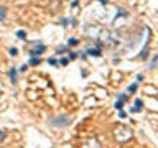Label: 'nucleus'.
Returning a JSON list of instances; mask_svg holds the SVG:
<instances>
[{
	"label": "nucleus",
	"mask_w": 158,
	"mask_h": 148,
	"mask_svg": "<svg viewBox=\"0 0 158 148\" xmlns=\"http://www.w3.org/2000/svg\"><path fill=\"white\" fill-rule=\"evenodd\" d=\"M10 81H12V84H16V81H18V79H16V69L15 68L10 69Z\"/></svg>",
	"instance_id": "423d86ee"
},
{
	"label": "nucleus",
	"mask_w": 158,
	"mask_h": 148,
	"mask_svg": "<svg viewBox=\"0 0 158 148\" xmlns=\"http://www.w3.org/2000/svg\"><path fill=\"white\" fill-rule=\"evenodd\" d=\"M142 100H140V99H137V100H135V107L134 109H132V112H140V110H142Z\"/></svg>",
	"instance_id": "0eeeda50"
},
{
	"label": "nucleus",
	"mask_w": 158,
	"mask_h": 148,
	"mask_svg": "<svg viewBox=\"0 0 158 148\" xmlns=\"http://www.w3.org/2000/svg\"><path fill=\"white\" fill-rule=\"evenodd\" d=\"M156 58H158V56L155 54V56H153V59H152V62H150V68H152V69H153V68H155V64H156Z\"/></svg>",
	"instance_id": "a211bd4d"
},
{
	"label": "nucleus",
	"mask_w": 158,
	"mask_h": 148,
	"mask_svg": "<svg viewBox=\"0 0 158 148\" xmlns=\"http://www.w3.org/2000/svg\"><path fill=\"white\" fill-rule=\"evenodd\" d=\"M48 62H50L51 66H58V59H54V58H53V56H51V58H50V59H48Z\"/></svg>",
	"instance_id": "dca6fc26"
},
{
	"label": "nucleus",
	"mask_w": 158,
	"mask_h": 148,
	"mask_svg": "<svg viewBox=\"0 0 158 148\" xmlns=\"http://www.w3.org/2000/svg\"><path fill=\"white\" fill-rule=\"evenodd\" d=\"M135 90H137V84H130L128 86V94H134Z\"/></svg>",
	"instance_id": "2eb2a0df"
},
{
	"label": "nucleus",
	"mask_w": 158,
	"mask_h": 148,
	"mask_svg": "<svg viewBox=\"0 0 158 148\" xmlns=\"http://www.w3.org/2000/svg\"><path fill=\"white\" fill-rule=\"evenodd\" d=\"M127 99H128V97H127V94H118V100H122V102H125V100H127Z\"/></svg>",
	"instance_id": "f3484780"
},
{
	"label": "nucleus",
	"mask_w": 158,
	"mask_h": 148,
	"mask_svg": "<svg viewBox=\"0 0 158 148\" xmlns=\"http://www.w3.org/2000/svg\"><path fill=\"white\" fill-rule=\"evenodd\" d=\"M146 58H148V51H143V53H142V59H146Z\"/></svg>",
	"instance_id": "4be33fe9"
},
{
	"label": "nucleus",
	"mask_w": 158,
	"mask_h": 148,
	"mask_svg": "<svg viewBox=\"0 0 158 148\" xmlns=\"http://www.w3.org/2000/svg\"><path fill=\"white\" fill-rule=\"evenodd\" d=\"M99 2H100V4H107V0H99Z\"/></svg>",
	"instance_id": "393cba45"
},
{
	"label": "nucleus",
	"mask_w": 158,
	"mask_h": 148,
	"mask_svg": "<svg viewBox=\"0 0 158 148\" xmlns=\"http://www.w3.org/2000/svg\"><path fill=\"white\" fill-rule=\"evenodd\" d=\"M58 64L59 66H68V64H69V58H61L58 61Z\"/></svg>",
	"instance_id": "9d476101"
},
{
	"label": "nucleus",
	"mask_w": 158,
	"mask_h": 148,
	"mask_svg": "<svg viewBox=\"0 0 158 148\" xmlns=\"http://www.w3.org/2000/svg\"><path fill=\"white\" fill-rule=\"evenodd\" d=\"M61 23H63V25H66V26H68V23H69V20H68V18H61Z\"/></svg>",
	"instance_id": "5701e85b"
},
{
	"label": "nucleus",
	"mask_w": 158,
	"mask_h": 148,
	"mask_svg": "<svg viewBox=\"0 0 158 148\" xmlns=\"http://www.w3.org/2000/svg\"><path fill=\"white\" fill-rule=\"evenodd\" d=\"M115 109H117V110H122L124 109V102L122 100H117V102H115Z\"/></svg>",
	"instance_id": "ddd939ff"
},
{
	"label": "nucleus",
	"mask_w": 158,
	"mask_h": 148,
	"mask_svg": "<svg viewBox=\"0 0 158 148\" xmlns=\"http://www.w3.org/2000/svg\"><path fill=\"white\" fill-rule=\"evenodd\" d=\"M8 53H10V56H13V58H15V56H18V50H16V48H10V50H8Z\"/></svg>",
	"instance_id": "f8f14e48"
},
{
	"label": "nucleus",
	"mask_w": 158,
	"mask_h": 148,
	"mask_svg": "<svg viewBox=\"0 0 158 148\" xmlns=\"http://www.w3.org/2000/svg\"><path fill=\"white\" fill-rule=\"evenodd\" d=\"M86 53L89 56H100V48H89Z\"/></svg>",
	"instance_id": "20e7f679"
},
{
	"label": "nucleus",
	"mask_w": 158,
	"mask_h": 148,
	"mask_svg": "<svg viewBox=\"0 0 158 148\" xmlns=\"http://www.w3.org/2000/svg\"><path fill=\"white\" fill-rule=\"evenodd\" d=\"M50 124L53 127H66V125L71 124V118L68 117V115H58V117H53L50 120Z\"/></svg>",
	"instance_id": "f03ea898"
},
{
	"label": "nucleus",
	"mask_w": 158,
	"mask_h": 148,
	"mask_svg": "<svg viewBox=\"0 0 158 148\" xmlns=\"http://www.w3.org/2000/svg\"><path fill=\"white\" fill-rule=\"evenodd\" d=\"M44 50H46V46L36 41V43H35V48L28 51V54H30V58H32V56H40L41 53H44Z\"/></svg>",
	"instance_id": "7ed1b4c3"
},
{
	"label": "nucleus",
	"mask_w": 158,
	"mask_h": 148,
	"mask_svg": "<svg viewBox=\"0 0 158 148\" xmlns=\"http://www.w3.org/2000/svg\"><path fill=\"white\" fill-rule=\"evenodd\" d=\"M16 36H18L20 40L26 41V31H25V30H18V31H16Z\"/></svg>",
	"instance_id": "6e6552de"
},
{
	"label": "nucleus",
	"mask_w": 158,
	"mask_h": 148,
	"mask_svg": "<svg viewBox=\"0 0 158 148\" xmlns=\"http://www.w3.org/2000/svg\"><path fill=\"white\" fill-rule=\"evenodd\" d=\"M68 44H69V46H76V44H79V40L78 38H69L68 40Z\"/></svg>",
	"instance_id": "9b49d317"
},
{
	"label": "nucleus",
	"mask_w": 158,
	"mask_h": 148,
	"mask_svg": "<svg viewBox=\"0 0 158 148\" xmlns=\"http://www.w3.org/2000/svg\"><path fill=\"white\" fill-rule=\"evenodd\" d=\"M68 53H69V59H76L78 58V54H76L74 51H68Z\"/></svg>",
	"instance_id": "aec40b11"
},
{
	"label": "nucleus",
	"mask_w": 158,
	"mask_h": 148,
	"mask_svg": "<svg viewBox=\"0 0 158 148\" xmlns=\"http://www.w3.org/2000/svg\"><path fill=\"white\" fill-rule=\"evenodd\" d=\"M5 16H7V8H5V7H0V22L5 20Z\"/></svg>",
	"instance_id": "1a4fd4ad"
},
{
	"label": "nucleus",
	"mask_w": 158,
	"mask_h": 148,
	"mask_svg": "<svg viewBox=\"0 0 158 148\" xmlns=\"http://www.w3.org/2000/svg\"><path fill=\"white\" fill-rule=\"evenodd\" d=\"M118 15H120V16H127V15H128V13H127V10H124V8H120V10H118Z\"/></svg>",
	"instance_id": "6ab92c4d"
},
{
	"label": "nucleus",
	"mask_w": 158,
	"mask_h": 148,
	"mask_svg": "<svg viewBox=\"0 0 158 148\" xmlns=\"http://www.w3.org/2000/svg\"><path fill=\"white\" fill-rule=\"evenodd\" d=\"M64 51H66V53H68V46H59L58 50H56V53H59V54H63Z\"/></svg>",
	"instance_id": "4468645a"
},
{
	"label": "nucleus",
	"mask_w": 158,
	"mask_h": 148,
	"mask_svg": "<svg viewBox=\"0 0 158 148\" xmlns=\"http://www.w3.org/2000/svg\"><path fill=\"white\" fill-rule=\"evenodd\" d=\"M40 62H41V58H40V56H32V59H30V62H28V66H38Z\"/></svg>",
	"instance_id": "39448f33"
},
{
	"label": "nucleus",
	"mask_w": 158,
	"mask_h": 148,
	"mask_svg": "<svg viewBox=\"0 0 158 148\" xmlns=\"http://www.w3.org/2000/svg\"><path fill=\"white\" fill-rule=\"evenodd\" d=\"M115 138L124 143V142H127V140L132 138V132L127 128V127H118V128L115 130Z\"/></svg>",
	"instance_id": "f257e3e1"
},
{
	"label": "nucleus",
	"mask_w": 158,
	"mask_h": 148,
	"mask_svg": "<svg viewBox=\"0 0 158 148\" xmlns=\"http://www.w3.org/2000/svg\"><path fill=\"white\" fill-rule=\"evenodd\" d=\"M140 81H143V74H138L137 76V82H140Z\"/></svg>",
	"instance_id": "b1692460"
},
{
	"label": "nucleus",
	"mask_w": 158,
	"mask_h": 148,
	"mask_svg": "<svg viewBox=\"0 0 158 148\" xmlns=\"http://www.w3.org/2000/svg\"><path fill=\"white\" fill-rule=\"evenodd\" d=\"M5 135H7V133H5V130H0V142L5 138Z\"/></svg>",
	"instance_id": "412c9836"
}]
</instances>
